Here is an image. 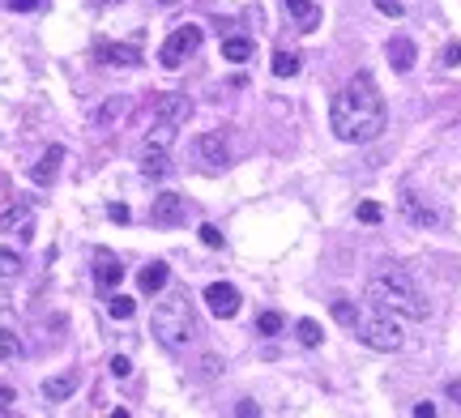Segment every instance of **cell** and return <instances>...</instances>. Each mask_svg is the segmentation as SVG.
<instances>
[{
	"label": "cell",
	"mask_w": 461,
	"mask_h": 418,
	"mask_svg": "<svg viewBox=\"0 0 461 418\" xmlns=\"http://www.w3.org/2000/svg\"><path fill=\"white\" fill-rule=\"evenodd\" d=\"M329 308H333V320H338V325H346V329H355V325H359V308H355L351 299H333Z\"/></svg>",
	"instance_id": "cell-25"
},
{
	"label": "cell",
	"mask_w": 461,
	"mask_h": 418,
	"mask_svg": "<svg viewBox=\"0 0 461 418\" xmlns=\"http://www.w3.org/2000/svg\"><path fill=\"white\" fill-rule=\"evenodd\" d=\"M402 218L410 222V226H419V231H436L440 226V209H432L423 197H415V192H406L402 197Z\"/></svg>",
	"instance_id": "cell-10"
},
{
	"label": "cell",
	"mask_w": 461,
	"mask_h": 418,
	"mask_svg": "<svg viewBox=\"0 0 461 418\" xmlns=\"http://www.w3.org/2000/svg\"><path fill=\"white\" fill-rule=\"evenodd\" d=\"M368 299L380 308V312H398V316H410V320H428L432 316V303L423 295V286L402 269V265H380L372 278H368Z\"/></svg>",
	"instance_id": "cell-2"
},
{
	"label": "cell",
	"mask_w": 461,
	"mask_h": 418,
	"mask_svg": "<svg viewBox=\"0 0 461 418\" xmlns=\"http://www.w3.org/2000/svg\"><path fill=\"white\" fill-rule=\"evenodd\" d=\"M128 111H133V94H111V98H103V103L90 111V124H94V128H115Z\"/></svg>",
	"instance_id": "cell-9"
},
{
	"label": "cell",
	"mask_w": 461,
	"mask_h": 418,
	"mask_svg": "<svg viewBox=\"0 0 461 418\" xmlns=\"http://www.w3.org/2000/svg\"><path fill=\"white\" fill-rule=\"evenodd\" d=\"M235 414L252 418V414H261V410H257V402H239V406H235Z\"/></svg>",
	"instance_id": "cell-39"
},
{
	"label": "cell",
	"mask_w": 461,
	"mask_h": 418,
	"mask_svg": "<svg viewBox=\"0 0 461 418\" xmlns=\"http://www.w3.org/2000/svg\"><path fill=\"white\" fill-rule=\"evenodd\" d=\"M188 115H192V98H188V94H162V98H158V120L184 124Z\"/></svg>",
	"instance_id": "cell-14"
},
{
	"label": "cell",
	"mask_w": 461,
	"mask_h": 418,
	"mask_svg": "<svg viewBox=\"0 0 461 418\" xmlns=\"http://www.w3.org/2000/svg\"><path fill=\"white\" fill-rule=\"evenodd\" d=\"M201 244H205V248H222V231L205 222V226H201Z\"/></svg>",
	"instance_id": "cell-31"
},
{
	"label": "cell",
	"mask_w": 461,
	"mask_h": 418,
	"mask_svg": "<svg viewBox=\"0 0 461 418\" xmlns=\"http://www.w3.org/2000/svg\"><path fill=\"white\" fill-rule=\"evenodd\" d=\"M133 312H137V303H133L128 295H111V299H107V316H111V320H133Z\"/></svg>",
	"instance_id": "cell-24"
},
{
	"label": "cell",
	"mask_w": 461,
	"mask_h": 418,
	"mask_svg": "<svg viewBox=\"0 0 461 418\" xmlns=\"http://www.w3.org/2000/svg\"><path fill=\"white\" fill-rule=\"evenodd\" d=\"M385 98L372 81V73H355L346 81V90H338L333 107H329V128L338 141H351V145H368L385 132Z\"/></svg>",
	"instance_id": "cell-1"
},
{
	"label": "cell",
	"mask_w": 461,
	"mask_h": 418,
	"mask_svg": "<svg viewBox=\"0 0 461 418\" xmlns=\"http://www.w3.org/2000/svg\"><path fill=\"white\" fill-rule=\"evenodd\" d=\"M299 64H304V56H295V51H274V77H295Z\"/></svg>",
	"instance_id": "cell-23"
},
{
	"label": "cell",
	"mask_w": 461,
	"mask_h": 418,
	"mask_svg": "<svg viewBox=\"0 0 461 418\" xmlns=\"http://www.w3.org/2000/svg\"><path fill=\"white\" fill-rule=\"evenodd\" d=\"M222 60H231V64H244V60H252V38H239V34H231V38L222 43Z\"/></svg>",
	"instance_id": "cell-22"
},
{
	"label": "cell",
	"mask_w": 461,
	"mask_h": 418,
	"mask_svg": "<svg viewBox=\"0 0 461 418\" xmlns=\"http://www.w3.org/2000/svg\"><path fill=\"white\" fill-rule=\"evenodd\" d=\"M282 325H286L282 312H261V316H257V333H261V338H278Z\"/></svg>",
	"instance_id": "cell-26"
},
{
	"label": "cell",
	"mask_w": 461,
	"mask_h": 418,
	"mask_svg": "<svg viewBox=\"0 0 461 418\" xmlns=\"http://www.w3.org/2000/svg\"><path fill=\"white\" fill-rule=\"evenodd\" d=\"M175 128H180V124H171V120H158V124L145 132V150H171V141H175Z\"/></svg>",
	"instance_id": "cell-20"
},
{
	"label": "cell",
	"mask_w": 461,
	"mask_h": 418,
	"mask_svg": "<svg viewBox=\"0 0 461 418\" xmlns=\"http://www.w3.org/2000/svg\"><path fill=\"white\" fill-rule=\"evenodd\" d=\"M415 414H419V418H432V414H436V406H432V402H419V406H415Z\"/></svg>",
	"instance_id": "cell-40"
},
{
	"label": "cell",
	"mask_w": 461,
	"mask_h": 418,
	"mask_svg": "<svg viewBox=\"0 0 461 418\" xmlns=\"http://www.w3.org/2000/svg\"><path fill=\"white\" fill-rule=\"evenodd\" d=\"M17 397H13V389H0V414H9V406H13Z\"/></svg>",
	"instance_id": "cell-38"
},
{
	"label": "cell",
	"mask_w": 461,
	"mask_h": 418,
	"mask_svg": "<svg viewBox=\"0 0 461 418\" xmlns=\"http://www.w3.org/2000/svg\"><path fill=\"white\" fill-rule=\"evenodd\" d=\"M38 4H43V0H9L13 13H30V9H38Z\"/></svg>",
	"instance_id": "cell-37"
},
{
	"label": "cell",
	"mask_w": 461,
	"mask_h": 418,
	"mask_svg": "<svg viewBox=\"0 0 461 418\" xmlns=\"http://www.w3.org/2000/svg\"><path fill=\"white\" fill-rule=\"evenodd\" d=\"M372 4H376L385 17H402V13H406V4H402V0H372Z\"/></svg>",
	"instance_id": "cell-33"
},
{
	"label": "cell",
	"mask_w": 461,
	"mask_h": 418,
	"mask_svg": "<svg viewBox=\"0 0 461 418\" xmlns=\"http://www.w3.org/2000/svg\"><path fill=\"white\" fill-rule=\"evenodd\" d=\"M94 261H98V269H94V282H98V286H107V291H115V286H120V278H124V265H120L111 252H103V248L94 252Z\"/></svg>",
	"instance_id": "cell-15"
},
{
	"label": "cell",
	"mask_w": 461,
	"mask_h": 418,
	"mask_svg": "<svg viewBox=\"0 0 461 418\" xmlns=\"http://www.w3.org/2000/svg\"><path fill=\"white\" fill-rule=\"evenodd\" d=\"M21 273V256L13 248H0V278H17Z\"/></svg>",
	"instance_id": "cell-28"
},
{
	"label": "cell",
	"mask_w": 461,
	"mask_h": 418,
	"mask_svg": "<svg viewBox=\"0 0 461 418\" xmlns=\"http://www.w3.org/2000/svg\"><path fill=\"white\" fill-rule=\"evenodd\" d=\"M192 158L205 167V171H222L231 162V145H227V132L222 128H209L192 141Z\"/></svg>",
	"instance_id": "cell-6"
},
{
	"label": "cell",
	"mask_w": 461,
	"mask_h": 418,
	"mask_svg": "<svg viewBox=\"0 0 461 418\" xmlns=\"http://www.w3.org/2000/svg\"><path fill=\"white\" fill-rule=\"evenodd\" d=\"M60 162H64V145H47V150H43V158L30 167V179H34L38 188H47V184L60 175Z\"/></svg>",
	"instance_id": "cell-11"
},
{
	"label": "cell",
	"mask_w": 461,
	"mask_h": 418,
	"mask_svg": "<svg viewBox=\"0 0 461 418\" xmlns=\"http://www.w3.org/2000/svg\"><path fill=\"white\" fill-rule=\"evenodd\" d=\"M107 218H111V222H120V226H124V222H128V218H133V214H128V205H120V201H115V205H107Z\"/></svg>",
	"instance_id": "cell-34"
},
{
	"label": "cell",
	"mask_w": 461,
	"mask_h": 418,
	"mask_svg": "<svg viewBox=\"0 0 461 418\" xmlns=\"http://www.w3.org/2000/svg\"><path fill=\"white\" fill-rule=\"evenodd\" d=\"M94 56H98L103 64H111V68H133V64L141 60L133 43H98V47H94Z\"/></svg>",
	"instance_id": "cell-12"
},
{
	"label": "cell",
	"mask_w": 461,
	"mask_h": 418,
	"mask_svg": "<svg viewBox=\"0 0 461 418\" xmlns=\"http://www.w3.org/2000/svg\"><path fill=\"white\" fill-rule=\"evenodd\" d=\"M201 38H205L201 26H175V30L162 38V47H158V64H162V68H180L184 56L201 47Z\"/></svg>",
	"instance_id": "cell-5"
},
{
	"label": "cell",
	"mask_w": 461,
	"mask_h": 418,
	"mask_svg": "<svg viewBox=\"0 0 461 418\" xmlns=\"http://www.w3.org/2000/svg\"><path fill=\"white\" fill-rule=\"evenodd\" d=\"M239 291L231 286V282H214V286H205V308H209V316H218V320H231L235 312H239Z\"/></svg>",
	"instance_id": "cell-8"
},
{
	"label": "cell",
	"mask_w": 461,
	"mask_h": 418,
	"mask_svg": "<svg viewBox=\"0 0 461 418\" xmlns=\"http://www.w3.org/2000/svg\"><path fill=\"white\" fill-rule=\"evenodd\" d=\"M415 56H419V51H415V38H406V34H393V38H389V64H393L398 73H410V68H415Z\"/></svg>",
	"instance_id": "cell-13"
},
{
	"label": "cell",
	"mask_w": 461,
	"mask_h": 418,
	"mask_svg": "<svg viewBox=\"0 0 461 418\" xmlns=\"http://www.w3.org/2000/svg\"><path fill=\"white\" fill-rule=\"evenodd\" d=\"M30 222V205L26 201H13L9 209H0V231H21Z\"/></svg>",
	"instance_id": "cell-21"
},
{
	"label": "cell",
	"mask_w": 461,
	"mask_h": 418,
	"mask_svg": "<svg viewBox=\"0 0 461 418\" xmlns=\"http://www.w3.org/2000/svg\"><path fill=\"white\" fill-rule=\"evenodd\" d=\"M141 175H145V179H167V175H171V158H167V150H145V158H141Z\"/></svg>",
	"instance_id": "cell-19"
},
{
	"label": "cell",
	"mask_w": 461,
	"mask_h": 418,
	"mask_svg": "<svg viewBox=\"0 0 461 418\" xmlns=\"http://www.w3.org/2000/svg\"><path fill=\"white\" fill-rule=\"evenodd\" d=\"M128 372H133V363H128L124 355H115V359H111V376H115V380H124Z\"/></svg>",
	"instance_id": "cell-35"
},
{
	"label": "cell",
	"mask_w": 461,
	"mask_h": 418,
	"mask_svg": "<svg viewBox=\"0 0 461 418\" xmlns=\"http://www.w3.org/2000/svg\"><path fill=\"white\" fill-rule=\"evenodd\" d=\"M445 64H449V68L461 64V43H449V47H445Z\"/></svg>",
	"instance_id": "cell-36"
},
{
	"label": "cell",
	"mask_w": 461,
	"mask_h": 418,
	"mask_svg": "<svg viewBox=\"0 0 461 418\" xmlns=\"http://www.w3.org/2000/svg\"><path fill=\"white\" fill-rule=\"evenodd\" d=\"M17 355H21V342H17V333L0 329V359H17Z\"/></svg>",
	"instance_id": "cell-30"
},
{
	"label": "cell",
	"mask_w": 461,
	"mask_h": 418,
	"mask_svg": "<svg viewBox=\"0 0 461 418\" xmlns=\"http://www.w3.org/2000/svg\"><path fill=\"white\" fill-rule=\"evenodd\" d=\"M171 282V269L158 261V265H145L141 273H137V291L141 295H162V286Z\"/></svg>",
	"instance_id": "cell-16"
},
{
	"label": "cell",
	"mask_w": 461,
	"mask_h": 418,
	"mask_svg": "<svg viewBox=\"0 0 461 418\" xmlns=\"http://www.w3.org/2000/svg\"><path fill=\"white\" fill-rule=\"evenodd\" d=\"M103 4H120V0H103Z\"/></svg>",
	"instance_id": "cell-41"
},
{
	"label": "cell",
	"mask_w": 461,
	"mask_h": 418,
	"mask_svg": "<svg viewBox=\"0 0 461 418\" xmlns=\"http://www.w3.org/2000/svg\"><path fill=\"white\" fill-rule=\"evenodd\" d=\"M150 222L154 226H180V222H188V201L180 192H158L154 205H150Z\"/></svg>",
	"instance_id": "cell-7"
},
{
	"label": "cell",
	"mask_w": 461,
	"mask_h": 418,
	"mask_svg": "<svg viewBox=\"0 0 461 418\" xmlns=\"http://www.w3.org/2000/svg\"><path fill=\"white\" fill-rule=\"evenodd\" d=\"M355 333H359V342L363 346H372V350H380V355H393V350H402L406 346V333H402V325L389 316V312H368V316H359V325H355Z\"/></svg>",
	"instance_id": "cell-4"
},
{
	"label": "cell",
	"mask_w": 461,
	"mask_h": 418,
	"mask_svg": "<svg viewBox=\"0 0 461 418\" xmlns=\"http://www.w3.org/2000/svg\"><path fill=\"white\" fill-rule=\"evenodd\" d=\"M77 393V372H64V376H47L43 380V397L47 402H68Z\"/></svg>",
	"instance_id": "cell-17"
},
{
	"label": "cell",
	"mask_w": 461,
	"mask_h": 418,
	"mask_svg": "<svg viewBox=\"0 0 461 418\" xmlns=\"http://www.w3.org/2000/svg\"><path fill=\"white\" fill-rule=\"evenodd\" d=\"M355 218H359V222H368V226H376V222H380V218H385V209H380V205H376V201H363V205H359V209H355Z\"/></svg>",
	"instance_id": "cell-29"
},
{
	"label": "cell",
	"mask_w": 461,
	"mask_h": 418,
	"mask_svg": "<svg viewBox=\"0 0 461 418\" xmlns=\"http://www.w3.org/2000/svg\"><path fill=\"white\" fill-rule=\"evenodd\" d=\"M201 376H209V380L222 376V359H218V355H205V359H201Z\"/></svg>",
	"instance_id": "cell-32"
},
{
	"label": "cell",
	"mask_w": 461,
	"mask_h": 418,
	"mask_svg": "<svg viewBox=\"0 0 461 418\" xmlns=\"http://www.w3.org/2000/svg\"><path fill=\"white\" fill-rule=\"evenodd\" d=\"M295 333H299V342H304V346H312V350L325 342V333H321V325H316V320H299V325H295Z\"/></svg>",
	"instance_id": "cell-27"
},
{
	"label": "cell",
	"mask_w": 461,
	"mask_h": 418,
	"mask_svg": "<svg viewBox=\"0 0 461 418\" xmlns=\"http://www.w3.org/2000/svg\"><path fill=\"white\" fill-rule=\"evenodd\" d=\"M150 329H154V338L162 342V346H171V350H184V346H192L197 342V320H192V303H188V295L184 291H175V295H167V299H158L154 303V316H150Z\"/></svg>",
	"instance_id": "cell-3"
},
{
	"label": "cell",
	"mask_w": 461,
	"mask_h": 418,
	"mask_svg": "<svg viewBox=\"0 0 461 418\" xmlns=\"http://www.w3.org/2000/svg\"><path fill=\"white\" fill-rule=\"evenodd\" d=\"M286 13H291V21H295L299 30H316V26H321V9H316L312 0H286Z\"/></svg>",
	"instance_id": "cell-18"
}]
</instances>
